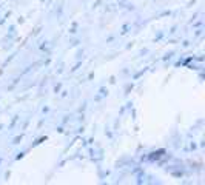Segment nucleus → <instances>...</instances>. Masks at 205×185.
<instances>
[]
</instances>
